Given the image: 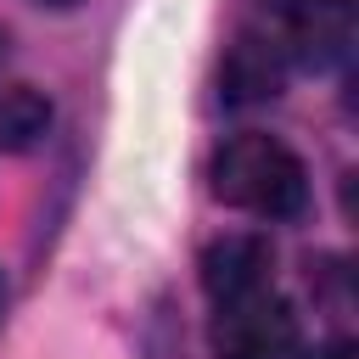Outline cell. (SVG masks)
<instances>
[{
  "instance_id": "30bf717a",
  "label": "cell",
  "mask_w": 359,
  "mask_h": 359,
  "mask_svg": "<svg viewBox=\"0 0 359 359\" xmlns=\"http://www.w3.org/2000/svg\"><path fill=\"white\" fill-rule=\"evenodd\" d=\"M0 50H6V34H0Z\"/></svg>"
},
{
  "instance_id": "7a4b0ae2",
  "label": "cell",
  "mask_w": 359,
  "mask_h": 359,
  "mask_svg": "<svg viewBox=\"0 0 359 359\" xmlns=\"http://www.w3.org/2000/svg\"><path fill=\"white\" fill-rule=\"evenodd\" d=\"M264 34L297 67H342L353 50V0H264Z\"/></svg>"
},
{
  "instance_id": "52a82bcc",
  "label": "cell",
  "mask_w": 359,
  "mask_h": 359,
  "mask_svg": "<svg viewBox=\"0 0 359 359\" xmlns=\"http://www.w3.org/2000/svg\"><path fill=\"white\" fill-rule=\"evenodd\" d=\"M309 359H359V348H353V342H325V348H314Z\"/></svg>"
},
{
  "instance_id": "277c9868",
  "label": "cell",
  "mask_w": 359,
  "mask_h": 359,
  "mask_svg": "<svg viewBox=\"0 0 359 359\" xmlns=\"http://www.w3.org/2000/svg\"><path fill=\"white\" fill-rule=\"evenodd\" d=\"M269 241L264 236H219L208 252H202V292L208 303H230V297H247L258 286H269Z\"/></svg>"
},
{
  "instance_id": "5b68a950",
  "label": "cell",
  "mask_w": 359,
  "mask_h": 359,
  "mask_svg": "<svg viewBox=\"0 0 359 359\" xmlns=\"http://www.w3.org/2000/svg\"><path fill=\"white\" fill-rule=\"evenodd\" d=\"M286 79V56L275 50V39L264 28H247L230 56H224V101L230 107H252V101H275Z\"/></svg>"
},
{
  "instance_id": "3957f363",
  "label": "cell",
  "mask_w": 359,
  "mask_h": 359,
  "mask_svg": "<svg viewBox=\"0 0 359 359\" xmlns=\"http://www.w3.org/2000/svg\"><path fill=\"white\" fill-rule=\"evenodd\" d=\"M297 314L275 286L213 303V359H292Z\"/></svg>"
},
{
  "instance_id": "8992f818",
  "label": "cell",
  "mask_w": 359,
  "mask_h": 359,
  "mask_svg": "<svg viewBox=\"0 0 359 359\" xmlns=\"http://www.w3.org/2000/svg\"><path fill=\"white\" fill-rule=\"evenodd\" d=\"M50 129V101L34 84H6L0 90V151H28Z\"/></svg>"
},
{
  "instance_id": "ba28073f",
  "label": "cell",
  "mask_w": 359,
  "mask_h": 359,
  "mask_svg": "<svg viewBox=\"0 0 359 359\" xmlns=\"http://www.w3.org/2000/svg\"><path fill=\"white\" fill-rule=\"evenodd\" d=\"M39 6H56V11H67V6H79V0H39Z\"/></svg>"
},
{
  "instance_id": "9c48e42d",
  "label": "cell",
  "mask_w": 359,
  "mask_h": 359,
  "mask_svg": "<svg viewBox=\"0 0 359 359\" xmlns=\"http://www.w3.org/2000/svg\"><path fill=\"white\" fill-rule=\"evenodd\" d=\"M0 314H6V275H0Z\"/></svg>"
},
{
  "instance_id": "6da1fadb",
  "label": "cell",
  "mask_w": 359,
  "mask_h": 359,
  "mask_svg": "<svg viewBox=\"0 0 359 359\" xmlns=\"http://www.w3.org/2000/svg\"><path fill=\"white\" fill-rule=\"evenodd\" d=\"M213 196L258 219H292L309 202V174L286 140L236 135L213 151Z\"/></svg>"
}]
</instances>
